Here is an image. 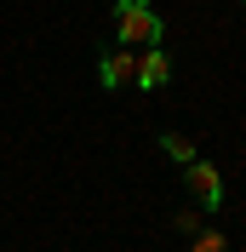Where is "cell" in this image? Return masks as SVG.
Returning a JSON list of instances; mask_svg holds the SVG:
<instances>
[{
  "label": "cell",
  "instance_id": "obj_1",
  "mask_svg": "<svg viewBox=\"0 0 246 252\" xmlns=\"http://www.w3.org/2000/svg\"><path fill=\"white\" fill-rule=\"evenodd\" d=\"M115 34L121 46H160V17H154L149 0H115Z\"/></svg>",
  "mask_w": 246,
  "mask_h": 252
},
{
  "label": "cell",
  "instance_id": "obj_2",
  "mask_svg": "<svg viewBox=\"0 0 246 252\" xmlns=\"http://www.w3.org/2000/svg\"><path fill=\"white\" fill-rule=\"evenodd\" d=\"M184 172H189V195H200V206H206V212H212V206H223V172H217L212 160L195 155Z\"/></svg>",
  "mask_w": 246,
  "mask_h": 252
},
{
  "label": "cell",
  "instance_id": "obj_3",
  "mask_svg": "<svg viewBox=\"0 0 246 252\" xmlns=\"http://www.w3.org/2000/svg\"><path fill=\"white\" fill-rule=\"evenodd\" d=\"M132 80H138L143 92H160V86L172 80V58H166L160 46H143V52H138V75H132Z\"/></svg>",
  "mask_w": 246,
  "mask_h": 252
},
{
  "label": "cell",
  "instance_id": "obj_4",
  "mask_svg": "<svg viewBox=\"0 0 246 252\" xmlns=\"http://www.w3.org/2000/svg\"><path fill=\"white\" fill-rule=\"evenodd\" d=\"M132 75H138V52H132V46H115V52H103V63H97V80H103L109 92H115V86H126Z\"/></svg>",
  "mask_w": 246,
  "mask_h": 252
},
{
  "label": "cell",
  "instance_id": "obj_5",
  "mask_svg": "<svg viewBox=\"0 0 246 252\" xmlns=\"http://www.w3.org/2000/svg\"><path fill=\"white\" fill-rule=\"evenodd\" d=\"M160 149H166V160H178V166L195 160V143H189L184 132H160Z\"/></svg>",
  "mask_w": 246,
  "mask_h": 252
},
{
  "label": "cell",
  "instance_id": "obj_6",
  "mask_svg": "<svg viewBox=\"0 0 246 252\" xmlns=\"http://www.w3.org/2000/svg\"><path fill=\"white\" fill-rule=\"evenodd\" d=\"M189 252H229V235H217V229H195V235H189Z\"/></svg>",
  "mask_w": 246,
  "mask_h": 252
},
{
  "label": "cell",
  "instance_id": "obj_7",
  "mask_svg": "<svg viewBox=\"0 0 246 252\" xmlns=\"http://www.w3.org/2000/svg\"><path fill=\"white\" fill-rule=\"evenodd\" d=\"M172 223H178V235H195V229H206V223H200V212H195V206H184V212H178V218H172Z\"/></svg>",
  "mask_w": 246,
  "mask_h": 252
}]
</instances>
